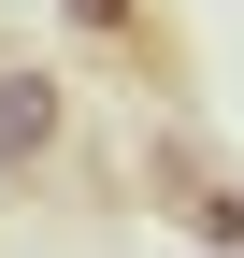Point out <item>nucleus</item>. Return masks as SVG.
<instances>
[{"label":"nucleus","mask_w":244,"mask_h":258,"mask_svg":"<svg viewBox=\"0 0 244 258\" xmlns=\"http://www.w3.org/2000/svg\"><path fill=\"white\" fill-rule=\"evenodd\" d=\"M57 144H72V86H57L43 57H0V186L57 172Z\"/></svg>","instance_id":"obj_1"},{"label":"nucleus","mask_w":244,"mask_h":258,"mask_svg":"<svg viewBox=\"0 0 244 258\" xmlns=\"http://www.w3.org/2000/svg\"><path fill=\"white\" fill-rule=\"evenodd\" d=\"M57 29H86V43H144L158 15H144V0H57Z\"/></svg>","instance_id":"obj_2"}]
</instances>
